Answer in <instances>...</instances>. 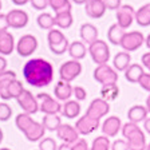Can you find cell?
<instances>
[{"label": "cell", "mask_w": 150, "mask_h": 150, "mask_svg": "<svg viewBox=\"0 0 150 150\" xmlns=\"http://www.w3.org/2000/svg\"><path fill=\"white\" fill-rule=\"evenodd\" d=\"M81 74H82V64L79 60L70 59L67 62L62 63V66H60V69H59L60 81L69 82V83L75 81Z\"/></svg>", "instance_id": "6"}, {"label": "cell", "mask_w": 150, "mask_h": 150, "mask_svg": "<svg viewBox=\"0 0 150 150\" xmlns=\"http://www.w3.org/2000/svg\"><path fill=\"white\" fill-rule=\"evenodd\" d=\"M55 133H56V137L59 138L62 142H64V144L72 145L79 139L78 130L75 129V126L69 125V123H62Z\"/></svg>", "instance_id": "14"}, {"label": "cell", "mask_w": 150, "mask_h": 150, "mask_svg": "<svg viewBox=\"0 0 150 150\" xmlns=\"http://www.w3.org/2000/svg\"><path fill=\"white\" fill-rule=\"evenodd\" d=\"M7 15V20H8V24L11 28H15V30H20V28H24L28 24V13L23 9H11Z\"/></svg>", "instance_id": "13"}, {"label": "cell", "mask_w": 150, "mask_h": 150, "mask_svg": "<svg viewBox=\"0 0 150 150\" xmlns=\"http://www.w3.org/2000/svg\"><path fill=\"white\" fill-rule=\"evenodd\" d=\"M99 125H100V119L94 118V117L88 115V114H84L81 118L76 119L75 129L78 130L79 135H88L97 130L99 127Z\"/></svg>", "instance_id": "10"}, {"label": "cell", "mask_w": 150, "mask_h": 150, "mask_svg": "<svg viewBox=\"0 0 150 150\" xmlns=\"http://www.w3.org/2000/svg\"><path fill=\"white\" fill-rule=\"evenodd\" d=\"M117 24L122 27L123 30H127L133 22H135V9L129 4H122L115 13Z\"/></svg>", "instance_id": "11"}, {"label": "cell", "mask_w": 150, "mask_h": 150, "mask_svg": "<svg viewBox=\"0 0 150 150\" xmlns=\"http://www.w3.org/2000/svg\"><path fill=\"white\" fill-rule=\"evenodd\" d=\"M90 150H111L110 138L106 135H98L97 138H94Z\"/></svg>", "instance_id": "35"}, {"label": "cell", "mask_w": 150, "mask_h": 150, "mask_svg": "<svg viewBox=\"0 0 150 150\" xmlns=\"http://www.w3.org/2000/svg\"><path fill=\"white\" fill-rule=\"evenodd\" d=\"M13 79H16V72L15 71L6 70L4 72L0 74V99H3V100L11 99L9 95H8V86Z\"/></svg>", "instance_id": "20"}, {"label": "cell", "mask_w": 150, "mask_h": 150, "mask_svg": "<svg viewBox=\"0 0 150 150\" xmlns=\"http://www.w3.org/2000/svg\"><path fill=\"white\" fill-rule=\"evenodd\" d=\"M58 150H72V145L70 144H64V142H62V144L58 146Z\"/></svg>", "instance_id": "51"}, {"label": "cell", "mask_w": 150, "mask_h": 150, "mask_svg": "<svg viewBox=\"0 0 150 150\" xmlns=\"http://www.w3.org/2000/svg\"><path fill=\"white\" fill-rule=\"evenodd\" d=\"M15 6H24V4L30 3V0H11Z\"/></svg>", "instance_id": "52"}, {"label": "cell", "mask_w": 150, "mask_h": 150, "mask_svg": "<svg viewBox=\"0 0 150 150\" xmlns=\"http://www.w3.org/2000/svg\"><path fill=\"white\" fill-rule=\"evenodd\" d=\"M39 150H58V144L51 137L42 138L39 141Z\"/></svg>", "instance_id": "38"}, {"label": "cell", "mask_w": 150, "mask_h": 150, "mask_svg": "<svg viewBox=\"0 0 150 150\" xmlns=\"http://www.w3.org/2000/svg\"><path fill=\"white\" fill-rule=\"evenodd\" d=\"M146 150H150V142H149V144L146 145Z\"/></svg>", "instance_id": "57"}, {"label": "cell", "mask_w": 150, "mask_h": 150, "mask_svg": "<svg viewBox=\"0 0 150 150\" xmlns=\"http://www.w3.org/2000/svg\"><path fill=\"white\" fill-rule=\"evenodd\" d=\"M24 91V86H23L22 81H19L18 78L13 79L8 86V95L11 99H18L20 97V94Z\"/></svg>", "instance_id": "37"}, {"label": "cell", "mask_w": 150, "mask_h": 150, "mask_svg": "<svg viewBox=\"0 0 150 150\" xmlns=\"http://www.w3.org/2000/svg\"><path fill=\"white\" fill-rule=\"evenodd\" d=\"M145 44H146V47H147V48H149V50H150V34L147 35L146 38H145Z\"/></svg>", "instance_id": "54"}, {"label": "cell", "mask_w": 150, "mask_h": 150, "mask_svg": "<svg viewBox=\"0 0 150 150\" xmlns=\"http://www.w3.org/2000/svg\"><path fill=\"white\" fill-rule=\"evenodd\" d=\"M86 15L91 19H99L106 13V6L103 0H88L84 4Z\"/></svg>", "instance_id": "16"}, {"label": "cell", "mask_w": 150, "mask_h": 150, "mask_svg": "<svg viewBox=\"0 0 150 150\" xmlns=\"http://www.w3.org/2000/svg\"><path fill=\"white\" fill-rule=\"evenodd\" d=\"M138 84H139V86L144 88L145 91L150 93V72H145V74L141 76Z\"/></svg>", "instance_id": "42"}, {"label": "cell", "mask_w": 150, "mask_h": 150, "mask_svg": "<svg viewBox=\"0 0 150 150\" xmlns=\"http://www.w3.org/2000/svg\"><path fill=\"white\" fill-rule=\"evenodd\" d=\"M23 76L32 87H47L54 81V66L43 58H32L23 66Z\"/></svg>", "instance_id": "1"}, {"label": "cell", "mask_w": 150, "mask_h": 150, "mask_svg": "<svg viewBox=\"0 0 150 150\" xmlns=\"http://www.w3.org/2000/svg\"><path fill=\"white\" fill-rule=\"evenodd\" d=\"M121 133L129 144V150H146V135L138 123L126 122L122 125Z\"/></svg>", "instance_id": "2"}, {"label": "cell", "mask_w": 150, "mask_h": 150, "mask_svg": "<svg viewBox=\"0 0 150 150\" xmlns=\"http://www.w3.org/2000/svg\"><path fill=\"white\" fill-rule=\"evenodd\" d=\"M72 97H75V100L81 102V100L86 99L87 93H86V90H84L82 86H74V87H72Z\"/></svg>", "instance_id": "41"}, {"label": "cell", "mask_w": 150, "mask_h": 150, "mask_svg": "<svg viewBox=\"0 0 150 150\" xmlns=\"http://www.w3.org/2000/svg\"><path fill=\"white\" fill-rule=\"evenodd\" d=\"M125 32H126V30H123V28L119 27V25L115 23V24L110 25L109 31H107V39H109V42L111 44H114V46H119L122 38H123V35H125Z\"/></svg>", "instance_id": "29"}, {"label": "cell", "mask_w": 150, "mask_h": 150, "mask_svg": "<svg viewBox=\"0 0 150 150\" xmlns=\"http://www.w3.org/2000/svg\"><path fill=\"white\" fill-rule=\"evenodd\" d=\"M141 64L144 66V69L149 70V72H150V51L149 52H145L144 55H142V58H141Z\"/></svg>", "instance_id": "48"}, {"label": "cell", "mask_w": 150, "mask_h": 150, "mask_svg": "<svg viewBox=\"0 0 150 150\" xmlns=\"http://www.w3.org/2000/svg\"><path fill=\"white\" fill-rule=\"evenodd\" d=\"M135 22L141 27H149L150 25V3L144 4L135 11Z\"/></svg>", "instance_id": "28"}, {"label": "cell", "mask_w": 150, "mask_h": 150, "mask_svg": "<svg viewBox=\"0 0 150 150\" xmlns=\"http://www.w3.org/2000/svg\"><path fill=\"white\" fill-rule=\"evenodd\" d=\"M79 35H81V39L84 44H91L93 42H95L98 39V28L95 27L91 23H83L79 28Z\"/></svg>", "instance_id": "18"}, {"label": "cell", "mask_w": 150, "mask_h": 150, "mask_svg": "<svg viewBox=\"0 0 150 150\" xmlns=\"http://www.w3.org/2000/svg\"><path fill=\"white\" fill-rule=\"evenodd\" d=\"M1 7H3V4H1V0H0V12H1Z\"/></svg>", "instance_id": "59"}, {"label": "cell", "mask_w": 150, "mask_h": 150, "mask_svg": "<svg viewBox=\"0 0 150 150\" xmlns=\"http://www.w3.org/2000/svg\"><path fill=\"white\" fill-rule=\"evenodd\" d=\"M69 55L71 56V59L74 60H82L83 58H86V55L88 54L87 47L82 40H74L70 43L69 50H67Z\"/></svg>", "instance_id": "22"}, {"label": "cell", "mask_w": 150, "mask_h": 150, "mask_svg": "<svg viewBox=\"0 0 150 150\" xmlns=\"http://www.w3.org/2000/svg\"><path fill=\"white\" fill-rule=\"evenodd\" d=\"M8 28H9V24H8V20H7V15L0 12V32L8 31Z\"/></svg>", "instance_id": "47"}, {"label": "cell", "mask_w": 150, "mask_h": 150, "mask_svg": "<svg viewBox=\"0 0 150 150\" xmlns=\"http://www.w3.org/2000/svg\"><path fill=\"white\" fill-rule=\"evenodd\" d=\"M103 1H105L106 9H110V11H117L122 6L121 0H103Z\"/></svg>", "instance_id": "45"}, {"label": "cell", "mask_w": 150, "mask_h": 150, "mask_svg": "<svg viewBox=\"0 0 150 150\" xmlns=\"http://www.w3.org/2000/svg\"><path fill=\"white\" fill-rule=\"evenodd\" d=\"M18 105L20 106V109L23 110V112H27L30 115H34L39 111V100L35 95H32V93L30 90H25L20 94V97L16 99Z\"/></svg>", "instance_id": "8"}, {"label": "cell", "mask_w": 150, "mask_h": 150, "mask_svg": "<svg viewBox=\"0 0 150 150\" xmlns=\"http://www.w3.org/2000/svg\"><path fill=\"white\" fill-rule=\"evenodd\" d=\"M12 115V109L8 103L6 102H0V122H6L8 121Z\"/></svg>", "instance_id": "40"}, {"label": "cell", "mask_w": 150, "mask_h": 150, "mask_svg": "<svg viewBox=\"0 0 150 150\" xmlns=\"http://www.w3.org/2000/svg\"><path fill=\"white\" fill-rule=\"evenodd\" d=\"M36 23L42 30H47L50 31L51 28L55 27V16H52L48 12H42L36 18Z\"/></svg>", "instance_id": "32"}, {"label": "cell", "mask_w": 150, "mask_h": 150, "mask_svg": "<svg viewBox=\"0 0 150 150\" xmlns=\"http://www.w3.org/2000/svg\"><path fill=\"white\" fill-rule=\"evenodd\" d=\"M72 87L71 83L64 81H59L54 87V95L59 102H66V100L71 99L72 97Z\"/></svg>", "instance_id": "19"}, {"label": "cell", "mask_w": 150, "mask_h": 150, "mask_svg": "<svg viewBox=\"0 0 150 150\" xmlns=\"http://www.w3.org/2000/svg\"><path fill=\"white\" fill-rule=\"evenodd\" d=\"M43 127L48 131H56L59 129V126L62 125V119H60L59 114H56V115H50V114H47V115H43V119L40 122Z\"/></svg>", "instance_id": "31"}, {"label": "cell", "mask_w": 150, "mask_h": 150, "mask_svg": "<svg viewBox=\"0 0 150 150\" xmlns=\"http://www.w3.org/2000/svg\"><path fill=\"white\" fill-rule=\"evenodd\" d=\"M74 23V16L71 11H62L55 13V25L59 30H67Z\"/></svg>", "instance_id": "27"}, {"label": "cell", "mask_w": 150, "mask_h": 150, "mask_svg": "<svg viewBox=\"0 0 150 150\" xmlns=\"http://www.w3.org/2000/svg\"><path fill=\"white\" fill-rule=\"evenodd\" d=\"M110 111V105L107 100H105L103 98H95V99L91 100V103L88 105L87 107V111L86 114L88 115L94 117V118H103V117H106Z\"/></svg>", "instance_id": "12"}, {"label": "cell", "mask_w": 150, "mask_h": 150, "mask_svg": "<svg viewBox=\"0 0 150 150\" xmlns=\"http://www.w3.org/2000/svg\"><path fill=\"white\" fill-rule=\"evenodd\" d=\"M38 48V39L31 34H25L23 36H20V39L16 43L15 50L18 51V54L23 58L30 56L36 51Z\"/></svg>", "instance_id": "9"}, {"label": "cell", "mask_w": 150, "mask_h": 150, "mask_svg": "<svg viewBox=\"0 0 150 150\" xmlns=\"http://www.w3.org/2000/svg\"><path fill=\"white\" fill-rule=\"evenodd\" d=\"M93 76L102 86L103 84H112L118 82V71H115V69L112 66H109L107 63L97 66L93 72Z\"/></svg>", "instance_id": "5"}, {"label": "cell", "mask_w": 150, "mask_h": 150, "mask_svg": "<svg viewBox=\"0 0 150 150\" xmlns=\"http://www.w3.org/2000/svg\"><path fill=\"white\" fill-rule=\"evenodd\" d=\"M71 1L75 3V4H86L88 0H71Z\"/></svg>", "instance_id": "55"}, {"label": "cell", "mask_w": 150, "mask_h": 150, "mask_svg": "<svg viewBox=\"0 0 150 150\" xmlns=\"http://www.w3.org/2000/svg\"><path fill=\"white\" fill-rule=\"evenodd\" d=\"M23 134L25 135V138H27L30 142H38V141H40L42 138H44L46 129L43 127V125H42L40 122L34 121V123H32Z\"/></svg>", "instance_id": "23"}, {"label": "cell", "mask_w": 150, "mask_h": 150, "mask_svg": "<svg viewBox=\"0 0 150 150\" xmlns=\"http://www.w3.org/2000/svg\"><path fill=\"white\" fill-rule=\"evenodd\" d=\"M30 3L36 11H44L48 7V0H30Z\"/></svg>", "instance_id": "44"}, {"label": "cell", "mask_w": 150, "mask_h": 150, "mask_svg": "<svg viewBox=\"0 0 150 150\" xmlns=\"http://www.w3.org/2000/svg\"><path fill=\"white\" fill-rule=\"evenodd\" d=\"M88 55L91 56V59L95 64H106L110 59V48L107 43L102 39H97L87 47Z\"/></svg>", "instance_id": "3"}, {"label": "cell", "mask_w": 150, "mask_h": 150, "mask_svg": "<svg viewBox=\"0 0 150 150\" xmlns=\"http://www.w3.org/2000/svg\"><path fill=\"white\" fill-rule=\"evenodd\" d=\"M60 114L67 119L78 118L79 114H81V105H79L78 100H75V99L66 100L62 105V111H60Z\"/></svg>", "instance_id": "21"}, {"label": "cell", "mask_w": 150, "mask_h": 150, "mask_svg": "<svg viewBox=\"0 0 150 150\" xmlns=\"http://www.w3.org/2000/svg\"><path fill=\"white\" fill-rule=\"evenodd\" d=\"M36 98L39 100V111H42L44 115H47V114H50V115L60 114L62 105L56 98L51 97L50 94L47 93H39Z\"/></svg>", "instance_id": "4"}, {"label": "cell", "mask_w": 150, "mask_h": 150, "mask_svg": "<svg viewBox=\"0 0 150 150\" xmlns=\"http://www.w3.org/2000/svg\"><path fill=\"white\" fill-rule=\"evenodd\" d=\"M121 129H122L121 118L117 115H111V117H107V118L103 121L100 130H102L103 135H106V137H109V138H112L121 131Z\"/></svg>", "instance_id": "15"}, {"label": "cell", "mask_w": 150, "mask_h": 150, "mask_svg": "<svg viewBox=\"0 0 150 150\" xmlns=\"http://www.w3.org/2000/svg\"><path fill=\"white\" fill-rule=\"evenodd\" d=\"M32 123H34L32 115H30V114H27V112H20V114H18V115H16V118H15L16 127L22 131V133H24V131L27 130V129L30 127Z\"/></svg>", "instance_id": "33"}, {"label": "cell", "mask_w": 150, "mask_h": 150, "mask_svg": "<svg viewBox=\"0 0 150 150\" xmlns=\"http://www.w3.org/2000/svg\"><path fill=\"white\" fill-rule=\"evenodd\" d=\"M147 117H149V112H147L146 107L142 106V105H134V106H131L127 111L129 122H133V123L144 122Z\"/></svg>", "instance_id": "25"}, {"label": "cell", "mask_w": 150, "mask_h": 150, "mask_svg": "<svg viewBox=\"0 0 150 150\" xmlns=\"http://www.w3.org/2000/svg\"><path fill=\"white\" fill-rule=\"evenodd\" d=\"M145 107H146L147 112L150 114V93H149V97L146 98V105H145Z\"/></svg>", "instance_id": "53"}, {"label": "cell", "mask_w": 150, "mask_h": 150, "mask_svg": "<svg viewBox=\"0 0 150 150\" xmlns=\"http://www.w3.org/2000/svg\"><path fill=\"white\" fill-rule=\"evenodd\" d=\"M7 59H6V56H3V55H0V74L1 72H4L7 70Z\"/></svg>", "instance_id": "49"}, {"label": "cell", "mask_w": 150, "mask_h": 150, "mask_svg": "<svg viewBox=\"0 0 150 150\" xmlns=\"http://www.w3.org/2000/svg\"><path fill=\"white\" fill-rule=\"evenodd\" d=\"M145 74L144 66L139 63H131L125 71V79L130 83H138L141 76Z\"/></svg>", "instance_id": "26"}, {"label": "cell", "mask_w": 150, "mask_h": 150, "mask_svg": "<svg viewBox=\"0 0 150 150\" xmlns=\"http://www.w3.org/2000/svg\"><path fill=\"white\" fill-rule=\"evenodd\" d=\"M67 38L66 35L62 32V30L59 28H51L48 34H47V42H48V46H54V44H58L60 42L66 40Z\"/></svg>", "instance_id": "36"}, {"label": "cell", "mask_w": 150, "mask_h": 150, "mask_svg": "<svg viewBox=\"0 0 150 150\" xmlns=\"http://www.w3.org/2000/svg\"><path fill=\"white\" fill-rule=\"evenodd\" d=\"M3 137H4V134H3V130L0 129V144H1V141H3Z\"/></svg>", "instance_id": "56"}, {"label": "cell", "mask_w": 150, "mask_h": 150, "mask_svg": "<svg viewBox=\"0 0 150 150\" xmlns=\"http://www.w3.org/2000/svg\"><path fill=\"white\" fill-rule=\"evenodd\" d=\"M144 129L147 134H150V117H147V118L144 121Z\"/></svg>", "instance_id": "50"}, {"label": "cell", "mask_w": 150, "mask_h": 150, "mask_svg": "<svg viewBox=\"0 0 150 150\" xmlns=\"http://www.w3.org/2000/svg\"><path fill=\"white\" fill-rule=\"evenodd\" d=\"M48 7L55 13H58L62 11H71L72 4L71 0H48Z\"/></svg>", "instance_id": "34"}, {"label": "cell", "mask_w": 150, "mask_h": 150, "mask_svg": "<svg viewBox=\"0 0 150 150\" xmlns=\"http://www.w3.org/2000/svg\"><path fill=\"white\" fill-rule=\"evenodd\" d=\"M72 150H90L87 141L83 138H79L75 144H72Z\"/></svg>", "instance_id": "46"}, {"label": "cell", "mask_w": 150, "mask_h": 150, "mask_svg": "<svg viewBox=\"0 0 150 150\" xmlns=\"http://www.w3.org/2000/svg\"><path fill=\"white\" fill-rule=\"evenodd\" d=\"M144 43H145V36L142 32L131 31V32H125L119 46L123 48V51L133 52V51H137L138 48H141Z\"/></svg>", "instance_id": "7"}, {"label": "cell", "mask_w": 150, "mask_h": 150, "mask_svg": "<svg viewBox=\"0 0 150 150\" xmlns=\"http://www.w3.org/2000/svg\"><path fill=\"white\" fill-rule=\"evenodd\" d=\"M131 64V55L127 51H119L115 54L114 59H112V67L115 69V71H126L129 66Z\"/></svg>", "instance_id": "24"}, {"label": "cell", "mask_w": 150, "mask_h": 150, "mask_svg": "<svg viewBox=\"0 0 150 150\" xmlns=\"http://www.w3.org/2000/svg\"><path fill=\"white\" fill-rule=\"evenodd\" d=\"M0 150H11V149H8V147H1Z\"/></svg>", "instance_id": "58"}, {"label": "cell", "mask_w": 150, "mask_h": 150, "mask_svg": "<svg viewBox=\"0 0 150 150\" xmlns=\"http://www.w3.org/2000/svg\"><path fill=\"white\" fill-rule=\"evenodd\" d=\"M111 150H129V144L127 141L123 139H115L111 144Z\"/></svg>", "instance_id": "43"}, {"label": "cell", "mask_w": 150, "mask_h": 150, "mask_svg": "<svg viewBox=\"0 0 150 150\" xmlns=\"http://www.w3.org/2000/svg\"><path fill=\"white\" fill-rule=\"evenodd\" d=\"M16 47L15 43V38L11 32L8 31H4V32H0V55L7 56V55H11L13 52Z\"/></svg>", "instance_id": "17"}, {"label": "cell", "mask_w": 150, "mask_h": 150, "mask_svg": "<svg viewBox=\"0 0 150 150\" xmlns=\"http://www.w3.org/2000/svg\"><path fill=\"white\" fill-rule=\"evenodd\" d=\"M119 95V87L117 86V83L112 84H103L100 87V98H103L105 100L110 102V100H115Z\"/></svg>", "instance_id": "30"}, {"label": "cell", "mask_w": 150, "mask_h": 150, "mask_svg": "<svg viewBox=\"0 0 150 150\" xmlns=\"http://www.w3.org/2000/svg\"><path fill=\"white\" fill-rule=\"evenodd\" d=\"M69 46H70V43H69V40L66 39V40L60 42V43L54 44V46H48V47H50V50L52 54H55V55H63L64 52H67Z\"/></svg>", "instance_id": "39"}]
</instances>
